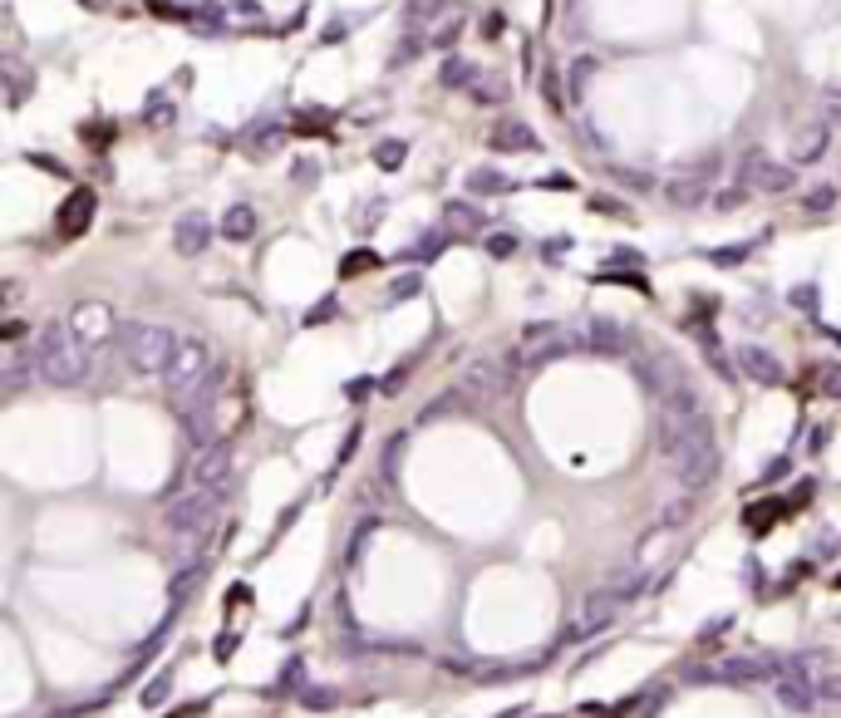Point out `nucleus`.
Wrapping results in <instances>:
<instances>
[{
	"instance_id": "nucleus-35",
	"label": "nucleus",
	"mask_w": 841,
	"mask_h": 718,
	"mask_svg": "<svg viewBox=\"0 0 841 718\" xmlns=\"http://www.w3.org/2000/svg\"><path fill=\"white\" fill-rule=\"evenodd\" d=\"M458 30H463V25H458V20H453V25H443V30H438V35H433V45H438V50H448V45H453V40H458Z\"/></svg>"
},
{
	"instance_id": "nucleus-25",
	"label": "nucleus",
	"mask_w": 841,
	"mask_h": 718,
	"mask_svg": "<svg viewBox=\"0 0 841 718\" xmlns=\"http://www.w3.org/2000/svg\"><path fill=\"white\" fill-rule=\"evenodd\" d=\"M689 517H694V502H689V497H679L674 507H664V517H660V532H679V527H684Z\"/></svg>"
},
{
	"instance_id": "nucleus-34",
	"label": "nucleus",
	"mask_w": 841,
	"mask_h": 718,
	"mask_svg": "<svg viewBox=\"0 0 841 718\" xmlns=\"http://www.w3.org/2000/svg\"><path fill=\"white\" fill-rule=\"evenodd\" d=\"M822 699H827V704H841V669H827V679H822Z\"/></svg>"
},
{
	"instance_id": "nucleus-1",
	"label": "nucleus",
	"mask_w": 841,
	"mask_h": 718,
	"mask_svg": "<svg viewBox=\"0 0 841 718\" xmlns=\"http://www.w3.org/2000/svg\"><path fill=\"white\" fill-rule=\"evenodd\" d=\"M660 453L669 463V473L679 478L684 492H699L709 482L719 478L723 458H719V443H714V428L709 419L694 423V428H660Z\"/></svg>"
},
{
	"instance_id": "nucleus-4",
	"label": "nucleus",
	"mask_w": 841,
	"mask_h": 718,
	"mask_svg": "<svg viewBox=\"0 0 841 718\" xmlns=\"http://www.w3.org/2000/svg\"><path fill=\"white\" fill-rule=\"evenodd\" d=\"M163 384H168L173 404H182V409L197 404V394H207V384H212V350H207V340H197V335L178 340V355L168 364Z\"/></svg>"
},
{
	"instance_id": "nucleus-22",
	"label": "nucleus",
	"mask_w": 841,
	"mask_h": 718,
	"mask_svg": "<svg viewBox=\"0 0 841 718\" xmlns=\"http://www.w3.org/2000/svg\"><path fill=\"white\" fill-rule=\"evenodd\" d=\"M723 674H728V679H763V674H773V659H763V655L728 659V664H723Z\"/></svg>"
},
{
	"instance_id": "nucleus-28",
	"label": "nucleus",
	"mask_w": 841,
	"mask_h": 718,
	"mask_svg": "<svg viewBox=\"0 0 841 718\" xmlns=\"http://www.w3.org/2000/svg\"><path fill=\"white\" fill-rule=\"evenodd\" d=\"M596 69H601V64L591 60V55H581V60L571 64V94H576V99H581V94H586V79H591V74H596Z\"/></svg>"
},
{
	"instance_id": "nucleus-15",
	"label": "nucleus",
	"mask_w": 841,
	"mask_h": 718,
	"mask_svg": "<svg viewBox=\"0 0 841 718\" xmlns=\"http://www.w3.org/2000/svg\"><path fill=\"white\" fill-rule=\"evenodd\" d=\"M173 241H178L182 256H197V251L212 241V222H207L202 212H187V217L178 222V232H173Z\"/></svg>"
},
{
	"instance_id": "nucleus-19",
	"label": "nucleus",
	"mask_w": 841,
	"mask_h": 718,
	"mask_svg": "<svg viewBox=\"0 0 841 718\" xmlns=\"http://www.w3.org/2000/svg\"><path fill=\"white\" fill-rule=\"evenodd\" d=\"M787 187H797V163H763L758 192H787Z\"/></svg>"
},
{
	"instance_id": "nucleus-41",
	"label": "nucleus",
	"mask_w": 841,
	"mask_h": 718,
	"mask_svg": "<svg viewBox=\"0 0 841 718\" xmlns=\"http://www.w3.org/2000/svg\"><path fill=\"white\" fill-rule=\"evenodd\" d=\"M79 5H89V10H104V0H79Z\"/></svg>"
},
{
	"instance_id": "nucleus-6",
	"label": "nucleus",
	"mask_w": 841,
	"mask_h": 718,
	"mask_svg": "<svg viewBox=\"0 0 841 718\" xmlns=\"http://www.w3.org/2000/svg\"><path fill=\"white\" fill-rule=\"evenodd\" d=\"M69 330L79 335V345L84 350H99L119 325H114V310L104 305V300H79L74 310H69Z\"/></svg>"
},
{
	"instance_id": "nucleus-36",
	"label": "nucleus",
	"mask_w": 841,
	"mask_h": 718,
	"mask_svg": "<svg viewBox=\"0 0 841 718\" xmlns=\"http://www.w3.org/2000/svg\"><path fill=\"white\" fill-rule=\"evenodd\" d=\"M487 246H492V256H512V251H517V237H492Z\"/></svg>"
},
{
	"instance_id": "nucleus-26",
	"label": "nucleus",
	"mask_w": 841,
	"mask_h": 718,
	"mask_svg": "<svg viewBox=\"0 0 841 718\" xmlns=\"http://www.w3.org/2000/svg\"><path fill=\"white\" fill-rule=\"evenodd\" d=\"M443 217H448L453 227H482V212H478V207H468V202H448V207H443Z\"/></svg>"
},
{
	"instance_id": "nucleus-18",
	"label": "nucleus",
	"mask_w": 841,
	"mask_h": 718,
	"mask_svg": "<svg viewBox=\"0 0 841 718\" xmlns=\"http://www.w3.org/2000/svg\"><path fill=\"white\" fill-rule=\"evenodd\" d=\"M89 212H94V192H74L69 202H64V212H60V232L64 237H74V232H84V222H89Z\"/></svg>"
},
{
	"instance_id": "nucleus-29",
	"label": "nucleus",
	"mask_w": 841,
	"mask_h": 718,
	"mask_svg": "<svg viewBox=\"0 0 841 718\" xmlns=\"http://www.w3.org/2000/svg\"><path fill=\"white\" fill-rule=\"evenodd\" d=\"M404 158H409V148H404L399 138H394V143H379V148H374V163H379V168H399Z\"/></svg>"
},
{
	"instance_id": "nucleus-11",
	"label": "nucleus",
	"mask_w": 841,
	"mask_h": 718,
	"mask_svg": "<svg viewBox=\"0 0 841 718\" xmlns=\"http://www.w3.org/2000/svg\"><path fill=\"white\" fill-rule=\"evenodd\" d=\"M497 153H537L541 143H537V133L527 128L522 119H497L492 123V138H487Z\"/></svg>"
},
{
	"instance_id": "nucleus-40",
	"label": "nucleus",
	"mask_w": 841,
	"mask_h": 718,
	"mask_svg": "<svg viewBox=\"0 0 841 718\" xmlns=\"http://www.w3.org/2000/svg\"><path fill=\"white\" fill-rule=\"evenodd\" d=\"M827 99H837L841 104V79H827Z\"/></svg>"
},
{
	"instance_id": "nucleus-39",
	"label": "nucleus",
	"mask_w": 841,
	"mask_h": 718,
	"mask_svg": "<svg viewBox=\"0 0 841 718\" xmlns=\"http://www.w3.org/2000/svg\"><path fill=\"white\" fill-rule=\"evenodd\" d=\"M414 291H419V281H414V276H404V281L394 286V296H414Z\"/></svg>"
},
{
	"instance_id": "nucleus-38",
	"label": "nucleus",
	"mask_w": 841,
	"mask_h": 718,
	"mask_svg": "<svg viewBox=\"0 0 841 718\" xmlns=\"http://www.w3.org/2000/svg\"><path fill=\"white\" fill-rule=\"evenodd\" d=\"M541 187H556V192H566V187H571V178H566V173H551V178H541Z\"/></svg>"
},
{
	"instance_id": "nucleus-2",
	"label": "nucleus",
	"mask_w": 841,
	"mask_h": 718,
	"mask_svg": "<svg viewBox=\"0 0 841 718\" xmlns=\"http://www.w3.org/2000/svg\"><path fill=\"white\" fill-rule=\"evenodd\" d=\"M30 369L55 384V389H74L89 379V350L79 345V335L69 330V320H50L40 325L35 345H30Z\"/></svg>"
},
{
	"instance_id": "nucleus-30",
	"label": "nucleus",
	"mask_w": 841,
	"mask_h": 718,
	"mask_svg": "<svg viewBox=\"0 0 841 718\" xmlns=\"http://www.w3.org/2000/svg\"><path fill=\"white\" fill-rule=\"evenodd\" d=\"M827 207H837V187H817V192H807V212H827Z\"/></svg>"
},
{
	"instance_id": "nucleus-13",
	"label": "nucleus",
	"mask_w": 841,
	"mask_h": 718,
	"mask_svg": "<svg viewBox=\"0 0 841 718\" xmlns=\"http://www.w3.org/2000/svg\"><path fill=\"white\" fill-rule=\"evenodd\" d=\"M625 586H615V591H596V596H586V610H581V630H601L605 620H615V610L625 605Z\"/></svg>"
},
{
	"instance_id": "nucleus-12",
	"label": "nucleus",
	"mask_w": 841,
	"mask_h": 718,
	"mask_svg": "<svg viewBox=\"0 0 841 718\" xmlns=\"http://www.w3.org/2000/svg\"><path fill=\"white\" fill-rule=\"evenodd\" d=\"M778 699H782V704H787V709H797V714H807V709H812V704L822 699V689H817V684H812L807 674H797V669L787 664V674H782V679H778Z\"/></svg>"
},
{
	"instance_id": "nucleus-9",
	"label": "nucleus",
	"mask_w": 841,
	"mask_h": 718,
	"mask_svg": "<svg viewBox=\"0 0 841 718\" xmlns=\"http://www.w3.org/2000/svg\"><path fill=\"white\" fill-rule=\"evenodd\" d=\"M232 478V448L222 443V438H212V443H202L197 448V458H192V487H207V492H222Z\"/></svg>"
},
{
	"instance_id": "nucleus-17",
	"label": "nucleus",
	"mask_w": 841,
	"mask_h": 718,
	"mask_svg": "<svg viewBox=\"0 0 841 718\" xmlns=\"http://www.w3.org/2000/svg\"><path fill=\"white\" fill-rule=\"evenodd\" d=\"M620 345H625L620 325H610V320H586L581 325V350H620Z\"/></svg>"
},
{
	"instance_id": "nucleus-5",
	"label": "nucleus",
	"mask_w": 841,
	"mask_h": 718,
	"mask_svg": "<svg viewBox=\"0 0 841 718\" xmlns=\"http://www.w3.org/2000/svg\"><path fill=\"white\" fill-rule=\"evenodd\" d=\"M217 497L222 492H207V487H192L187 497H178L173 507H168V527L178 532V537H192V532H202L212 517H217Z\"/></svg>"
},
{
	"instance_id": "nucleus-10",
	"label": "nucleus",
	"mask_w": 841,
	"mask_h": 718,
	"mask_svg": "<svg viewBox=\"0 0 841 718\" xmlns=\"http://www.w3.org/2000/svg\"><path fill=\"white\" fill-rule=\"evenodd\" d=\"M738 369H743L753 384H768V389L782 384V359L773 355V350H763V345H738Z\"/></svg>"
},
{
	"instance_id": "nucleus-27",
	"label": "nucleus",
	"mask_w": 841,
	"mask_h": 718,
	"mask_svg": "<svg viewBox=\"0 0 841 718\" xmlns=\"http://www.w3.org/2000/svg\"><path fill=\"white\" fill-rule=\"evenodd\" d=\"M541 94H546V104H551L556 114H566V94H561V74H556V69L541 74Z\"/></svg>"
},
{
	"instance_id": "nucleus-7",
	"label": "nucleus",
	"mask_w": 841,
	"mask_h": 718,
	"mask_svg": "<svg viewBox=\"0 0 841 718\" xmlns=\"http://www.w3.org/2000/svg\"><path fill=\"white\" fill-rule=\"evenodd\" d=\"M714 173H719V153H709V158L689 163V173H679V178L664 182V197H669V202H679V207H699V202L709 197Z\"/></svg>"
},
{
	"instance_id": "nucleus-31",
	"label": "nucleus",
	"mask_w": 841,
	"mask_h": 718,
	"mask_svg": "<svg viewBox=\"0 0 841 718\" xmlns=\"http://www.w3.org/2000/svg\"><path fill=\"white\" fill-rule=\"evenodd\" d=\"M143 119H148V123H168V119H173V104L153 94V99H148V114H143Z\"/></svg>"
},
{
	"instance_id": "nucleus-23",
	"label": "nucleus",
	"mask_w": 841,
	"mask_h": 718,
	"mask_svg": "<svg viewBox=\"0 0 841 718\" xmlns=\"http://www.w3.org/2000/svg\"><path fill=\"white\" fill-rule=\"evenodd\" d=\"M478 64H468V60H448L443 64V84H448V89H473V84H478Z\"/></svg>"
},
{
	"instance_id": "nucleus-33",
	"label": "nucleus",
	"mask_w": 841,
	"mask_h": 718,
	"mask_svg": "<svg viewBox=\"0 0 841 718\" xmlns=\"http://www.w3.org/2000/svg\"><path fill=\"white\" fill-rule=\"evenodd\" d=\"M615 178L625 182V187H630V192H655V182L645 178V173H630V168H620V173H615Z\"/></svg>"
},
{
	"instance_id": "nucleus-24",
	"label": "nucleus",
	"mask_w": 841,
	"mask_h": 718,
	"mask_svg": "<svg viewBox=\"0 0 841 718\" xmlns=\"http://www.w3.org/2000/svg\"><path fill=\"white\" fill-rule=\"evenodd\" d=\"M468 187H473V192H512V178H502L497 168H473V173H468Z\"/></svg>"
},
{
	"instance_id": "nucleus-37",
	"label": "nucleus",
	"mask_w": 841,
	"mask_h": 718,
	"mask_svg": "<svg viewBox=\"0 0 841 718\" xmlns=\"http://www.w3.org/2000/svg\"><path fill=\"white\" fill-rule=\"evenodd\" d=\"M822 389H827L832 399H841V364H837V369H832V374H827V384H822Z\"/></svg>"
},
{
	"instance_id": "nucleus-16",
	"label": "nucleus",
	"mask_w": 841,
	"mask_h": 718,
	"mask_svg": "<svg viewBox=\"0 0 841 718\" xmlns=\"http://www.w3.org/2000/svg\"><path fill=\"white\" fill-rule=\"evenodd\" d=\"M463 389H468L473 399H497V394H502V374H497V364H487V359L468 364V374H463Z\"/></svg>"
},
{
	"instance_id": "nucleus-3",
	"label": "nucleus",
	"mask_w": 841,
	"mask_h": 718,
	"mask_svg": "<svg viewBox=\"0 0 841 718\" xmlns=\"http://www.w3.org/2000/svg\"><path fill=\"white\" fill-rule=\"evenodd\" d=\"M119 345H123L128 369H133V374H143V379H163V374H168V364H173V355H178V335H173L168 325H148V320L123 325Z\"/></svg>"
},
{
	"instance_id": "nucleus-32",
	"label": "nucleus",
	"mask_w": 841,
	"mask_h": 718,
	"mask_svg": "<svg viewBox=\"0 0 841 718\" xmlns=\"http://www.w3.org/2000/svg\"><path fill=\"white\" fill-rule=\"evenodd\" d=\"M448 0H409V25H419L423 15H433V10H443Z\"/></svg>"
},
{
	"instance_id": "nucleus-21",
	"label": "nucleus",
	"mask_w": 841,
	"mask_h": 718,
	"mask_svg": "<svg viewBox=\"0 0 841 718\" xmlns=\"http://www.w3.org/2000/svg\"><path fill=\"white\" fill-rule=\"evenodd\" d=\"M0 69H5V84H10V104H20V99L30 94V69L20 64V55H5Z\"/></svg>"
},
{
	"instance_id": "nucleus-8",
	"label": "nucleus",
	"mask_w": 841,
	"mask_h": 718,
	"mask_svg": "<svg viewBox=\"0 0 841 718\" xmlns=\"http://www.w3.org/2000/svg\"><path fill=\"white\" fill-rule=\"evenodd\" d=\"M566 350H571V335H566L561 325H527V330H522V345H517V359H522L527 369H537V364L566 355Z\"/></svg>"
},
{
	"instance_id": "nucleus-14",
	"label": "nucleus",
	"mask_w": 841,
	"mask_h": 718,
	"mask_svg": "<svg viewBox=\"0 0 841 718\" xmlns=\"http://www.w3.org/2000/svg\"><path fill=\"white\" fill-rule=\"evenodd\" d=\"M827 148H832V123H812V128L797 133V143H792V163H797V168H802V163H817Z\"/></svg>"
},
{
	"instance_id": "nucleus-20",
	"label": "nucleus",
	"mask_w": 841,
	"mask_h": 718,
	"mask_svg": "<svg viewBox=\"0 0 841 718\" xmlns=\"http://www.w3.org/2000/svg\"><path fill=\"white\" fill-rule=\"evenodd\" d=\"M222 237L227 241H246V237H256V212L241 202V207H232L227 217H222Z\"/></svg>"
}]
</instances>
